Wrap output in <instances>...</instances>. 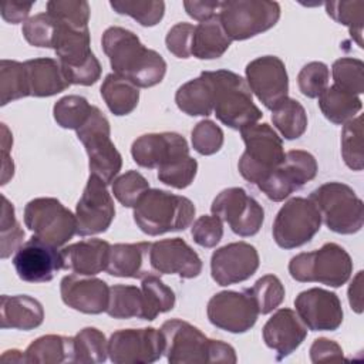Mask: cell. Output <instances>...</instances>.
<instances>
[{
	"label": "cell",
	"mask_w": 364,
	"mask_h": 364,
	"mask_svg": "<svg viewBox=\"0 0 364 364\" xmlns=\"http://www.w3.org/2000/svg\"><path fill=\"white\" fill-rule=\"evenodd\" d=\"M102 50L109 58L114 74L128 80L138 88L159 84L166 73L164 57L146 48L138 36L124 27H108L101 38Z\"/></svg>",
	"instance_id": "6da1fadb"
},
{
	"label": "cell",
	"mask_w": 364,
	"mask_h": 364,
	"mask_svg": "<svg viewBox=\"0 0 364 364\" xmlns=\"http://www.w3.org/2000/svg\"><path fill=\"white\" fill-rule=\"evenodd\" d=\"M164 336V354L172 364H202V363H226L237 361L235 348L222 341L208 338L193 324L172 318L161 326Z\"/></svg>",
	"instance_id": "7a4b0ae2"
},
{
	"label": "cell",
	"mask_w": 364,
	"mask_h": 364,
	"mask_svg": "<svg viewBox=\"0 0 364 364\" xmlns=\"http://www.w3.org/2000/svg\"><path fill=\"white\" fill-rule=\"evenodd\" d=\"M195 205L186 196L148 189L134 206V222L149 236L185 230L193 220Z\"/></svg>",
	"instance_id": "3957f363"
},
{
	"label": "cell",
	"mask_w": 364,
	"mask_h": 364,
	"mask_svg": "<svg viewBox=\"0 0 364 364\" xmlns=\"http://www.w3.org/2000/svg\"><path fill=\"white\" fill-rule=\"evenodd\" d=\"M212 84L213 112L232 129H243L262 118V111L253 102L252 91L239 74L229 70L205 71Z\"/></svg>",
	"instance_id": "277c9868"
},
{
	"label": "cell",
	"mask_w": 364,
	"mask_h": 364,
	"mask_svg": "<svg viewBox=\"0 0 364 364\" xmlns=\"http://www.w3.org/2000/svg\"><path fill=\"white\" fill-rule=\"evenodd\" d=\"M290 276L300 283H321L340 287L353 273V260L348 252L337 243H324L313 252H303L289 262Z\"/></svg>",
	"instance_id": "5b68a950"
},
{
	"label": "cell",
	"mask_w": 364,
	"mask_h": 364,
	"mask_svg": "<svg viewBox=\"0 0 364 364\" xmlns=\"http://www.w3.org/2000/svg\"><path fill=\"white\" fill-rule=\"evenodd\" d=\"M309 199L317 206L321 222L334 233L353 235L364 223V205L354 189L343 182H327L316 188Z\"/></svg>",
	"instance_id": "8992f818"
},
{
	"label": "cell",
	"mask_w": 364,
	"mask_h": 364,
	"mask_svg": "<svg viewBox=\"0 0 364 364\" xmlns=\"http://www.w3.org/2000/svg\"><path fill=\"white\" fill-rule=\"evenodd\" d=\"M245 142L237 169L250 183H260L284 159L283 141L269 124H253L240 129Z\"/></svg>",
	"instance_id": "52a82bcc"
},
{
	"label": "cell",
	"mask_w": 364,
	"mask_h": 364,
	"mask_svg": "<svg viewBox=\"0 0 364 364\" xmlns=\"http://www.w3.org/2000/svg\"><path fill=\"white\" fill-rule=\"evenodd\" d=\"M75 132L87 151L90 175L97 176L105 185L114 182L121 171L122 156L111 141L109 122L101 109L92 107L90 117Z\"/></svg>",
	"instance_id": "ba28073f"
},
{
	"label": "cell",
	"mask_w": 364,
	"mask_h": 364,
	"mask_svg": "<svg viewBox=\"0 0 364 364\" xmlns=\"http://www.w3.org/2000/svg\"><path fill=\"white\" fill-rule=\"evenodd\" d=\"M218 17L228 37L242 41L274 27L280 18V4L269 0L222 1Z\"/></svg>",
	"instance_id": "9c48e42d"
},
{
	"label": "cell",
	"mask_w": 364,
	"mask_h": 364,
	"mask_svg": "<svg viewBox=\"0 0 364 364\" xmlns=\"http://www.w3.org/2000/svg\"><path fill=\"white\" fill-rule=\"evenodd\" d=\"M321 215L309 198H291L277 212L273 239L282 249H294L310 242L320 230Z\"/></svg>",
	"instance_id": "30bf717a"
},
{
	"label": "cell",
	"mask_w": 364,
	"mask_h": 364,
	"mask_svg": "<svg viewBox=\"0 0 364 364\" xmlns=\"http://www.w3.org/2000/svg\"><path fill=\"white\" fill-rule=\"evenodd\" d=\"M24 225L41 240L60 247L77 233V218L55 198H34L24 208Z\"/></svg>",
	"instance_id": "8fae6325"
},
{
	"label": "cell",
	"mask_w": 364,
	"mask_h": 364,
	"mask_svg": "<svg viewBox=\"0 0 364 364\" xmlns=\"http://www.w3.org/2000/svg\"><path fill=\"white\" fill-rule=\"evenodd\" d=\"M318 166L316 158L303 149L286 152L283 162L256 186L273 202H282L294 191L314 179Z\"/></svg>",
	"instance_id": "7c38bea8"
},
{
	"label": "cell",
	"mask_w": 364,
	"mask_h": 364,
	"mask_svg": "<svg viewBox=\"0 0 364 364\" xmlns=\"http://www.w3.org/2000/svg\"><path fill=\"white\" fill-rule=\"evenodd\" d=\"M164 336L154 327L121 328L108 340V357L115 364H149L164 355Z\"/></svg>",
	"instance_id": "4fadbf2b"
},
{
	"label": "cell",
	"mask_w": 364,
	"mask_h": 364,
	"mask_svg": "<svg viewBox=\"0 0 364 364\" xmlns=\"http://www.w3.org/2000/svg\"><path fill=\"white\" fill-rule=\"evenodd\" d=\"M210 210L242 237L256 235L264 222L262 205L249 196L243 188L223 189L213 199Z\"/></svg>",
	"instance_id": "5bb4252c"
},
{
	"label": "cell",
	"mask_w": 364,
	"mask_h": 364,
	"mask_svg": "<svg viewBox=\"0 0 364 364\" xmlns=\"http://www.w3.org/2000/svg\"><path fill=\"white\" fill-rule=\"evenodd\" d=\"M206 314L215 327L233 334H240L256 324L259 310L247 289L243 291L225 290L210 297Z\"/></svg>",
	"instance_id": "9a60e30c"
},
{
	"label": "cell",
	"mask_w": 364,
	"mask_h": 364,
	"mask_svg": "<svg viewBox=\"0 0 364 364\" xmlns=\"http://www.w3.org/2000/svg\"><path fill=\"white\" fill-rule=\"evenodd\" d=\"M246 82L267 108H276L289 94V75L284 63L276 55H262L246 65Z\"/></svg>",
	"instance_id": "2e32d148"
},
{
	"label": "cell",
	"mask_w": 364,
	"mask_h": 364,
	"mask_svg": "<svg viewBox=\"0 0 364 364\" xmlns=\"http://www.w3.org/2000/svg\"><path fill=\"white\" fill-rule=\"evenodd\" d=\"M77 235L91 236L105 232L114 218V200L107 189V185L94 175H90L84 192L75 208Z\"/></svg>",
	"instance_id": "e0dca14e"
},
{
	"label": "cell",
	"mask_w": 364,
	"mask_h": 364,
	"mask_svg": "<svg viewBox=\"0 0 364 364\" xmlns=\"http://www.w3.org/2000/svg\"><path fill=\"white\" fill-rule=\"evenodd\" d=\"M17 276L27 283H46L63 269L61 250L37 236L24 242L13 256Z\"/></svg>",
	"instance_id": "ac0fdd59"
},
{
	"label": "cell",
	"mask_w": 364,
	"mask_h": 364,
	"mask_svg": "<svg viewBox=\"0 0 364 364\" xmlns=\"http://www.w3.org/2000/svg\"><path fill=\"white\" fill-rule=\"evenodd\" d=\"M259 253L246 242H233L216 249L210 257V274L219 286L250 279L259 269Z\"/></svg>",
	"instance_id": "d6986e66"
},
{
	"label": "cell",
	"mask_w": 364,
	"mask_h": 364,
	"mask_svg": "<svg viewBox=\"0 0 364 364\" xmlns=\"http://www.w3.org/2000/svg\"><path fill=\"white\" fill-rule=\"evenodd\" d=\"M296 313L311 331H334L343 323V307L338 296L320 287H311L294 299Z\"/></svg>",
	"instance_id": "ffe728a7"
},
{
	"label": "cell",
	"mask_w": 364,
	"mask_h": 364,
	"mask_svg": "<svg viewBox=\"0 0 364 364\" xmlns=\"http://www.w3.org/2000/svg\"><path fill=\"white\" fill-rule=\"evenodd\" d=\"M149 264L158 274H178L181 279H195L202 272L199 255L181 237L152 243Z\"/></svg>",
	"instance_id": "44dd1931"
},
{
	"label": "cell",
	"mask_w": 364,
	"mask_h": 364,
	"mask_svg": "<svg viewBox=\"0 0 364 364\" xmlns=\"http://www.w3.org/2000/svg\"><path fill=\"white\" fill-rule=\"evenodd\" d=\"M134 161L142 168H159L189 155L186 139L176 132H152L138 136L131 146Z\"/></svg>",
	"instance_id": "7402d4cb"
},
{
	"label": "cell",
	"mask_w": 364,
	"mask_h": 364,
	"mask_svg": "<svg viewBox=\"0 0 364 364\" xmlns=\"http://www.w3.org/2000/svg\"><path fill=\"white\" fill-rule=\"evenodd\" d=\"M60 294L65 306L85 314L107 311L109 301V287L102 279L75 273L61 279Z\"/></svg>",
	"instance_id": "603a6c76"
},
{
	"label": "cell",
	"mask_w": 364,
	"mask_h": 364,
	"mask_svg": "<svg viewBox=\"0 0 364 364\" xmlns=\"http://www.w3.org/2000/svg\"><path fill=\"white\" fill-rule=\"evenodd\" d=\"M264 344L276 353V360L282 361L296 351L307 336V327L291 309L277 310L263 326Z\"/></svg>",
	"instance_id": "cb8c5ba5"
},
{
	"label": "cell",
	"mask_w": 364,
	"mask_h": 364,
	"mask_svg": "<svg viewBox=\"0 0 364 364\" xmlns=\"http://www.w3.org/2000/svg\"><path fill=\"white\" fill-rule=\"evenodd\" d=\"M111 245L102 239H87L61 250L63 269L81 276H94L107 269Z\"/></svg>",
	"instance_id": "d4e9b609"
},
{
	"label": "cell",
	"mask_w": 364,
	"mask_h": 364,
	"mask_svg": "<svg viewBox=\"0 0 364 364\" xmlns=\"http://www.w3.org/2000/svg\"><path fill=\"white\" fill-rule=\"evenodd\" d=\"M151 245L148 242L111 245L105 272L114 277L129 279H142L151 274L154 272L148 269Z\"/></svg>",
	"instance_id": "484cf974"
},
{
	"label": "cell",
	"mask_w": 364,
	"mask_h": 364,
	"mask_svg": "<svg viewBox=\"0 0 364 364\" xmlns=\"http://www.w3.org/2000/svg\"><path fill=\"white\" fill-rule=\"evenodd\" d=\"M24 65L31 97H51L71 85L60 61L55 58H33L24 61Z\"/></svg>",
	"instance_id": "4316f807"
},
{
	"label": "cell",
	"mask_w": 364,
	"mask_h": 364,
	"mask_svg": "<svg viewBox=\"0 0 364 364\" xmlns=\"http://www.w3.org/2000/svg\"><path fill=\"white\" fill-rule=\"evenodd\" d=\"M0 321L1 328L33 330L44 321L43 304L27 294H3L0 303Z\"/></svg>",
	"instance_id": "83f0119b"
},
{
	"label": "cell",
	"mask_w": 364,
	"mask_h": 364,
	"mask_svg": "<svg viewBox=\"0 0 364 364\" xmlns=\"http://www.w3.org/2000/svg\"><path fill=\"white\" fill-rule=\"evenodd\" d=\"M24 357L28 364L74 363V337L41 336L26 348Z\"/></svg>",
	"instance_id": "f1b7e54d"
},
{
	"label": "cell",
	"mask_w": 364,
	"mask_h": 364,
	"mask_svg": "<svg viewBox=\"0 0 364 364\" xmlns=\"http://www.w3.org/2000/svg\"><path fill=\"white\" fill-rule=\"evenodd\" d=\"M178 108L191 117H208L213 112V91L205 71L198 77L182 84L176 94Z\"/></svg>",
	"instance_id": "f546056e"
},
{
	"label": "cell",
	"mask_w": 364,
	"mask_h": 364,
	"mask_svg": "<svg viewBox=\"0 0 364 364\" xmlns=\"http://www.w3.org/2000/svg\"><path fill=\"white\" fill-rule=\"evenodd\" d=\"M232 40L225 33L219 17H212L195 26L192 38V55L199 60L222 57L230 47Z\"/></svg>",
	"instance_id": "4dcf8cb0"
},
{
	"label": "cell",
	"mask_w": 364,
	"mask_h": 364,
	"mask_svg": "<svg viewBox=\"0 0 364 364\" xmlns=\"http://www.w3.org/2000/svg\"><path fill=\"white\" fill-rule=\"evenodd\" d=\"M318 107L330 122L344 125L355 118L363 108V102L358 95L347 92L333 84L320 94Z\"/></svg>",
	"instance_id": "1f68e13d"
},
{
	"label": "cell",
	"mask_w": 364,
	"mask_h": 364,
	"mask_svg": "<svg viewBox=\"0 0 364 364\" xmlns=\"http://www.w3.org/2000/svg\"><path fill=\"white\" fill-rule=\"evenodd\" d=\"M100 91L108 109L117 117L131 114L139 101L138 87L114 73L105 77Z\"/></svg>",
	"instance_id": "d6a6232c"
},
{
	"label": "cell",
	"mask_w": 364,
	"mask_h": 364,
	"mask_svg": "<svg viewBox=\"0 0 364 364\" xmlns=\"http://www.w3.org/2000/svg\"><path fill=\"white\" fill-rule=\"evenodd\" d=\"M144 296L142 290L131 284H114L109 287V301L107 314L114 318H141L144 320Z\"/></svg>",
	"instance_id": "836d02e7"
},
{
	"label": "cell",
	"mask_w": 364,
	"mask_h": 364,
	"mask_svg": "<svg viewBox=\"0 0 364 364\" xmlns=\"http://www.w3.org/2000/svg\"><path fill=\"white\" fill-rule=\"evenodd\" d=\"M141 290L144 296V320L152 321L159 314L166 313L175 306V293L155 273L141 279Z\"/></svg>",
	"instance_id": "e575fe53"
},
{
	"label": "cell",
	"mask_w": 364,
	"mask_h": 364,
	"mask_svg": "<svg viewBox=\"0 0 364 364\" xmlns=\"http://www.w3.org/2000/svg\"><path fill=\"white\" fill-rule=\"evenodd\" d=\"M272 121L284 139H297L307 129L304 107L294 98H286L272 109Z\"/></svg>",
	"instance_id": "d590c367"
},
{
	"label": "cell",
	"mask_w": 364,
	"mask_h": 364,
	"mask_svg": "<svg viewBox=\"0 0 364 364\" xmlns=\"http://www.w3.org/2000/svg\"><path fill=\"white\" fill-rule=\"evenodd\" d=\"M30 97L24 63L14 60L0 61V105Z\"/></svg>",
	"instance_id": "8d00e7d4"
},
{
	"label": "cell",
	"mask_w": 364,
	"mask_h": 364,
	"mask_svg": "<svg viewBox=\"0 0 364 364\" xmlns=\"http://www.w3.org/2000/svg\"><path fill=\"white\" fill-rule=\"evenodd\" d=\"M108 357V340L95 327H85L74 336V363L100 364Z\"/></svg>",
	"instance_id": "74e56055"
},
{
	"label": "cell",
	"mask_w": 364,
	"mask_h": 364,
	"mask_svg": "<svg viewBox=\"0 0 364 364\" xmlns=\"http://www.w3.org/2000/svg\"><path fill=\"white\" fill-rule=\"evenodd\" d=\"M327 14L348 28L351 37L355 40L360 48H363V23H364V1H327L324 3Z\"/></svg>",
	"instance_id": "f35d334b"
},
{
	"label": "cell",
	"mask_w": 364,
	"mask_h": 364,
	"mask_svg": "<svg viewBox=\"0 0 364 364\" xmlns=\"http://www.w3.org/2000/svg\"><path fill=\"white\" fill-rule=\"evenodd\" d=\"M109 6L118 14L129 16L144 27L158 24L165 13L162 0H112Z\"/></svg>",
	"instance_id": "ab89813d"
},
{
	"label": "cell",
	"mask_w": 364,
	"mask_h": 364,
	"mask_svg": "<svg viewBox=\"0 0 364 364\" xmlns=\"http://www.w3.org/2000/svg\"><path fill=\"white\" fill-rule=\"evenodd\" d=\"M92 107L81 95H65L54 104L53 115L61 128L77 131L90 117Z\"/></svg>",
	"instance_id": "60d3db41"
},
{
	"label": "cell",
	"mask_w": 364,
	"mask_h": 364,
	"mask_svg": "<svg viewBox=\"0 0 364 364\" xmlns=\"http://www.w3.org/2000/svg\"><path fill=\"white\" fill-rule=\"evenodd\" d=\"M47 13L58 24L73 28H88L90 4L85 0H51Z\"/></svg>",
	"instance_id": "b9f144b4"
},
{
	"label": "cell",
	"mask_w": 364,
	"mask_h": 364,
	"mask_svg": "<svg viewBox=\"0 0 364 364\" xmlns=\"http://www.w3.org/2000/svg\"><path fill=\"white\" fill-rule=\"evenodd\" d=\"M341 156L353 171L364 168L363 155V117L358 115L346 122L341 131Z\"/></svg>",
	"instance_id": "7bdbcfd3"
},
{
	"label": "cell",
	"mask_w": 364,
	"mask_h": 364,
	"mask_svg": "<svg viewBox=\"0 0 364 364\" xmlns=\"http://www.w3.org/2000/svg\"><path fill=\"white\" fill-rule=\"evenodd\" d=\"M252 294L259 314H269L276 310L284 300V286L274 274H266L256 280V283L247 289Z\"/></svg>",
	"instance_id": "ee69618b"
},
{
	"label": "cell",
	"mask_w": 364,
	"mask_h": 364,
	"mask_svg": "<svg viewBox=\"0 0 364 364\" xmlns=\"http://www.w3.org/2000/svg\"><path fill=\"white\" fill-rule=\"evenodd\" d=\"M1 216H0V256L1 259L9 257L16 252L24 239V230L16 219L14 206L9 199L1 195Z\"/></svg>",
	"instance_id": "f6af8a7d"
},
{
	"label": "cell",
	"mask_w": 364,
	"mask_h": 364,
	"mask_svg": "<svg viewBox=\"0 0 364 364\" xmlns=\"http://www.w3.org/2000/svg\"><path fill=\"white\" fill-rule=\"evenodd\" d=\"M364 63L360 58H353V57H341L333 63L331 73H333V80L334 85L360 95L364 92Z\"/></svg>",
	"instance_id": "bcb514c9"
},
{
	"label": "cell",
	"mask_w": 364,
	"mask_h": 364,
	"mask_svg": "<svg viewBox=\"0 0 364 364\" xmlns=\"http://www.w3.org/2000/svg\"><path fill=\"white\" fill-rule=\"evenodd\" d=\"M198 172V162L191 155L178 158L158 168V179L175 189L188 188Z\"/></svg>",
	"instance_id": "7dc6e473"
},
{
	"label": "cell",
	"mask_w": 364,
	"mask_h": 364,
	"mask_svg": "<svg viewBox=\"0 0 364 364\" xmlns=\"http://www.w3.org/2000/svg\"><path fill=\"white\" fill-rule=\"evenodd\" d=\"M148 189V181L138 171H128L112 182V193L125 208H134Z\"/></svg>",
	"instance_id": "c3c4849f"
},
{
	"label": "cell",
	"mask_w": 364,
	"mask_h": 364,
	"mask_svg": "<svg viewBox=\"0 0 364 364\" xmlns=\"http://www.w3.org/2000/svg\"><path fill=\"white\" fill-rule=\"evenodd\" d=\"M57 24L53 17L46 13H38L26 20L23 24V36L26 41L34 47L53 48Z\"/></svg>",
	"instance_id": "681fc988"
},
{
	"label": "cell",
	"mask_w": 364,
	"mask_h": 364,
	"mask_svg": "<svg viewBox=\"0 0 364 364\" xmlns=\"http://www.w3.org/2000/svg\"><path fill=\"white\" fill-rule=\"evenodd\" d=\"M330 70L321 61L307 63L297 75L300 92L307 98H318L320 94L328 87Z\"/></svg>",
	"instance_id": "f907efd6"
},
{
	"label": "cell",
	"mask_w": 364,
	"mask_h": 364,
	"mask_svg": "<svg viewBox=\"0 0 364 364\" xmlns=\"http://www.w3.org/2000/svg\"><path fill=\"white\" fill-rule=\"evenodd\" d=\"M192 146L200 155H213L223 145V131L210 119H203L195 125L191 134Z\"/></svg>",
	"instance_id": "816d5d0a"
},
{
	"label": "cell",
	"mask_w": 364,
	"mask_h": 364,
	"mask_svg": "<svg viewBox=\"0 0 364 364\" xmlns=\"http://www.w3.org/2000/svg\"><path fill=\"white\" fill-rule=\"evenodd\" d=\"M193 242L202 247H215L223 236V222L212 215L199 216L191 229Z\"/></svg>",
	"instance_id": "f5cc1de1"
},
{
	"label": "cell",
	"mask_w": 364,
	"mask_h": 364,
	"mask_svg": "<svg viewBox=\"0 0 364 364\" xmlns=\"http://www.w3.org/2000/svg\"><path fill=\"white\" fill-rule=\"evenodd\" d=\"M195 26L191 23H176L165 37V44L169 53L178 58H189L192 55V38Z\"/></svg>",
	"instance_id": "db71d44e"
},
{
	"label": "cell",
	"mask_w": 364,
	"mask_h": 364,
	"mask_svg": "<svg viewBox=\"0 0 364 364\" xmlns=\"http://www.w3.org/2000/svg\"><path fill=\"white\" fill-rule=\"evenodd\" d=\"M341 358H343V350L334 340L320 337V338H316L310 347V360L313 363L333 361V360H341Z\"/></svg>",
	"instance_id": "11a10c76"
},
{
	"label": "cell",
	"mask_w": 364,
	"mask_h": 364,
	"mask_svg": "<svg viewBox=\"0 0 364 364\" xmlns=\"http://www.w3.org/2000/svg\"><path fill=\"white\" fill-rule=\"evenodd\" d=\"M222 1H196V0H185L183 7L188 16L198 20L199 23L206 21L219 14Z\"/></svg>",
	"instance_id": "9f6ffc18"
},
{
	"label": "cell",
	"mask_w": 364,
	"mask_h": 364,
	"mask_svg": "<svg viewBox=\"0 0 364 364\" xmlns=\"http://www.w3.org/2000/svg\"><path fill=\"white\" fill-rule=\"evenodd\" d=\"M13 145V138L11 134L9 131V128L6 127V124H1V158H3V164H1V183L6 185L9 182L10 178H13L14 175V164L13 159L9 156V151Z\"/></svg>",
	"instance_id": "6f0895ef"
},
{
	"label": "cell",
	"mask_w": 364,
	"mask_h": 364,
	"mask_svg": "<svg viewBox=\"0 0 364 364\" xmlns=\"http://www.w3.org/2000/svg\"><path fill=\"white\" fill-rule=\"evenodd\" d=\"M33 7V3H17V1H6L1 4V17L7 23L18 24L26 23L28 13Z\"/></svg>",
	"instance_id": "680465c9"
},
{
	"label": "cell",
	"mask_w": 364,
	"mask_h": 364,
	"mask_svg": "<svg viewBox=\"0 0 364 364\" xmlns=\"http://www.w3.org/2000/svg\"><path fill=\"white\" fill-rule=\"evenodd\" d=\"M348 303L355 313H363V270H360L350 283Z\"/></svg>",
	"instance_id": "91938a15"
},
{
	"label": "cell",
	"mask_w": 364,
	"mask_h": 364,
	"mask_svg": "<svg viewBox=\"0 0 364 364\" xmlns=\"http://www.w3.org/2000/svg\"><path fill=\"white\" fill-rule=\"evenodd\" d=\"M1 361H4V363H26L24 351L7 350L1 354Z\"/></svg>",
	"instance_id": "94428289"
}]
</instances>
